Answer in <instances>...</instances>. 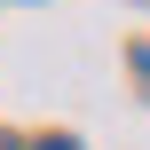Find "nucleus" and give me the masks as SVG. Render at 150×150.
<instances>
[{
    "instance_id": "3",
    "label": "nucleus",
    "mask_w": 150,
    "mask_h": 150,
    "mask_svg": "<svg viewBox=\"0 0 150 150\" xmlns=\"http://www.w3.org/2000/svg\"><path fill=\"white\" fill-rule=\"evenodd\" d=\"M0 150H8V142H0Z\"/></svg>"
},
{
    "instance_id": "1",
    "label": "nucleus",
    "mask_w": 150,
    "mask_h": 150,
    "mask_svg": "<svg viewBox=\"0 0 150 150\" xmlns=\"http://www.w3.org/2000/svg\"><path fill=\"white\" fill-rule=\"evenodd\" d=\"M134 71H142V87H150V40H142V47H134Z\"/></svg>"
},
{
    "instance_id": "2",
    "label": "nucleus",
    "mask_w": 150,
    "mask_h": 150,
    "mask_svg": "<svg viewBox=\"0 0 150 150\" xmlns=\"http://www.w3.org/2000/svg\"><path fill=\"white\" fill-rule=\"evenodd\" d=\"M40 150H79V142H71V134H55V142H40Z\"/></svg>"
}]
</instances>
